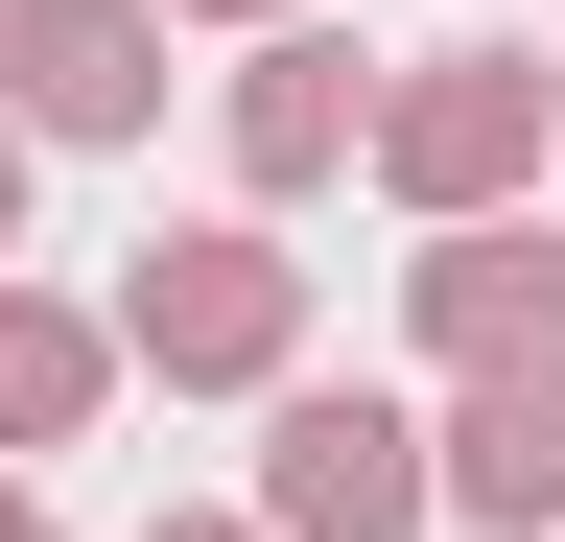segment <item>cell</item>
<instances>
[{
    "label": "cell",
    "mask_w": 565,
    "mask_h": 542,
    "mask_svg": "<svg viewBox=\"0 0 565 542\" xmlns=\"http://www.w3.org/2000/svg\"><path fill=\"white\" fill-rule=\"evenodd\" d=\"M282 330H307L282 236H141V284H118V354L141 378H282Z\"/></svg>",
    "instance_id": "obj_1"
},
{
    "label": "cell",
    "mask_w": 565,
    "mask_h": 542,
    "mask_svg": "<svg viewBox=\"0 0 565 542\" xmlns=\"http://www.w3.org/2000/svg\"><path fill=\"white\" fill-rule=\"evenodd\" d=\"M424 519H494V542L565 519V330L542 354H471V401L424 425Z\"/></svg>",
    "instance_id": "obj_2"
},
{
    "label": "cell",
    "mask_w": 565,
    "mask_h": 542,
    "mask_svg": "<svg viewBox=\"0 0 565 542\" xmlns=\"http://www.w3.org/2000/svg\"><path fill=\"white\" fill-rule=\"evenodd\" d=\"M259 519L282 542H424V425H401V401H282Z\"/></svg>",
    "instance_id": "obj_3"
},
{
    "label": "cell",
    "mask_w": 565,
    "mask_h": 542,
    "mask_svg": "<svg viewBox=\"0 0 565 542\" xmlns=\"http://www.w3.org/2000/svg\"><path fill=\"white\" fill-rule=\"evenodd\" d=\"M377 166L424 189V213H494V189L542 166V72H519V47H448L424 95H377Z\"/></svg>",
    "instance_id": "obj_4"
},
{
    "label": "cell",
    "mask_w": 565,
    "mask_h": 542,
    "mask_svg": "<svg viewBox=\"0 0 565 542\" xmlns=\"http://www.w3.org/2000/svg\"><path fill=\"white\" fill-rule=\"evenodd\" d=\"M0 72H24L47 142H118L166 95V0H0Z\"/></svg>",
    "instance_id": "obj_5"
},
{
    "label": "cell",
    "mask_w": 565,
    "mask_h": 542,
    "mask_svg": "<svg viewBox=\"0 0 565 542\" xmlns=\"http://www.w3.org/2000/svg\"><path fill=\"white\" fill-rule=\"evenodd\" d=\"M401 307H424V354H542V330H565V259H542V236H494V213H448Z\"/></svg>",
    "instance_id": "obj_6"
},
{
    "label": "cell",
    "mask_w": 565,
    "mask_h": 542,
    "mask_svg": "<svg viewBox=\"0 0 565 542\" xmlns=\"http://www.w3.org/2000/svg\"><path fill=\"white\" fill-rule=\"evenodd\" d=\"M236 166L259 189H330L353 166V47H259V72H236Z\"/></svg>",
    "instance_id": "obj_7"
},
{
    "label": "cell",
    "mask_w": 565,
    "mask_h": 542,
    "mask_svg": "<svg viewBox=\"0 0 565 542\" xmlns=\"http://www.w3.org/2000/svg\"><path fill=\"white\" fill-rule=\"evenodd\" d=\"M95 378H118L95 307H24V284H0V448H71V425H95Z\"/></svg>",
    "instance_id": "obj_8"
},
{
    "label": "cell",
    "mask_w": 565,
    "mask_h": 542,
    "mask_svg": "<svg viewBox=\"0 0 565 542\" xmlns=\"http://www.w3.org/2000/svg\"><path fill=\"white\" fill-rule=\"evenodd\" d=\"M0 236H24V142H0Z\"/></svg>",
    "instance_id": "obj_9"
},
{
    "label": "cell",
    "mask_w": 565,
    "mask_h": 542,
    "mask_svg": "<svg viewBox=\"0 0 565 542\" xmlns=\"http://www.w3.org/2000/svg\"><path fill=\"white\" fill-rule=\"evenodd\" d=\"M0 542H47V519H24V496H0Z\"/></svg>",
    "instance_id": "obj_10"
},
{
    "label": "cell",
    "mask_w": 565,
    "mask_h": 542,
    "mask_svg": "<svg viewBox=\"0 0 565 542\" xmlns=\"http://www.w3.org/2000/svg\"><path fill=\"white\" fill-rule=\"evenodd\" d=\"M166 542H236V519H166Z\"/></svg>",
    "instance_id": "obj_11"
},
{
    "label": "cell",
    "mask_w": 565,
    "mask_h": 542,
    "mask_svg": "<svg viewBox=\"0 0 565 542\" xmlns=\"http://www.w3.org/2000/svg\"><path fill=\"white\" fill-rule=\"evenodd\" d=\"M212 24H259V0H212Z\"/></svg>",
    "instance_id": "obj_12"
}]
</instances>
